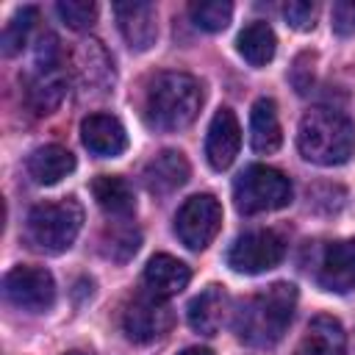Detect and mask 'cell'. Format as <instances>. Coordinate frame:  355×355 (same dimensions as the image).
Here are the masks:
<instances>
[{
  "label": "cell",
  "mask_w": 355,
  "mask_h": 355,
  "mask_svg": "<svg viewBox=\"0 0 355 355\" xmlns=\"http://www.w3.org/2000/svg\"><path fill=\"white\" fill-rule=\"evenodd\" d=\"M250 144L255 153L269 155L283 144V128L272 97H258L250 111Z\"/></svg>",
  "instance_id": "ffe728a7"
},
{
  "label": "cell",
  "mask_w": 355,
  "mask_h": 355,
  "mask_svg": "<svg viewBox=\"0 0 355 355\" xmlns=\"http://www.w3.org/2000/svg\"><path fill=\"white\" fill-rule=\"evenodd\" d=\"M178 355H214L208 347H186V349H180Z\"/></svg>",
  "instance_id": "f546056e"
},
{
  "label": "cell",
  "mask_w": 355,
  "mask_h": 355,
  "mask_svg": "<svg viewBox=\"0 0 355 355\" xmlns=\"http://www.w3.org/2000/svg\"><path fill=\"white\" fill-rule=\"evenodd\" d=\"M80 141L89 153L100 158H116L128 150L125 125L111 114H89L80 122Z\"/></svg>",
  "instance_id": "5bb4252c"
},
{
  "label": "cell",
  "mask_w": 355,
  "mask_h": 355,
  "mask_svg": "<svg viewBox=\"0 0 355 355\" xmlns=\"http://www.w3.org/2000/svg\"><path fill=\"white\" fill-rule=\"evenodd\" d=\"M297 308V286L294 283H272L269 288L247 297L236 316V336L250 347H272L283 338L294 319Z\"/></svg>",
  "instance_id": "6da1fadb"
},
{
  "label": "cell",
  "mask_w": 355,
  "mask_h": 355,
  "mask_svg": "<svg viewBox=\"0 0 355 355\" xmlns=\"http://www.w3.org/2000/svg\"><path fill=\"white\" fill-rule=\"evenodd\" d=\"M72 169H75V155L61 144H44L28 155V175L39 186H53L61 178H67Z\"/></svg>",
  "instance_id": "44dd1931"
},
{
  "label": "cell",
  "mask_w": 355,
  "mask_h": 355,
  "mask_svg": "<svg viewBox=\"0 0 355 355\" xmlns=\"http://www.w3.org/2000/svg\"><path fill=\"white\" fill-rule=\"evenodd\" d=\"M297 147L316 166H341L355 153V125L336 108H311L300 119Z\"/></svg>",
  "instance_id": "3957f363"
},
{
  "label": "cell",
  "mask_w": 355,
  "mask_h": 355,
  "mask_svg": "<svg viewBox=\"0 0 355 355\" xmlns=\"http://www.w3.org/2000/svg\"><path fill=\"white\" fill-rule=\"evenodd\" d=\"M202 108V86L186 72H158L144 92V119L155 130H183Z\"/></svg>",
  "instance_id": "7a4b0ae2"
},
{
  "label": "cell",
  "mask_w": 355,
  "mask_h": 355,
  "mask_svg": "<svg viewBox=\"0 0 355 355\" xmlns=\"http://www.w3.org/2000/svg\"><path fill=\"white\" fill-rule=\"evenodd\" d=\"M189 14H191V22L208 33H216V31H225L230 25V17H233V3L227 0H197L189 6Z\"/></svg>",
  "instance_id": "484cf974"
},
{
  "label": "cell",
  "mask_w": 355,
  "mask_h": 355,
  "mask_svg": "<svg viewBox=\"0 0 355 355\" xmlns=\"http://www.w3.org/2000/svg\"><path fill=\"white\" fill-rule=\"evenodd\" d=\"M236 50L250 67H266L277 53V36L266 22L255 19L241 28L236 39Z\"/></svg>",
  "instance_id": "603a6c76"
},
{
  "label": "cell",
  "mask_w": 355,
  "mask_h": 355,
  "mask_svg": "<svg viewBox=\"0 0 355 355\" xmlns=\"http://www.w3.org/2000/svg\"><path fill=\"white\" fill-rule=\"evenodd\" d=\"M116 25L130 50H150L158 39V17L153 3H116L114 6Z\"/></svg>",
  "instance_id": "4fadbf2b"
},
{
  "label": "cell",
  "mask_w": 355,
  "mask_h": 355,
  "mask_svg": "<svg viewBox=\"0 0 355 355\" xmlns=\"http://www.w3.org/2000/svg\"><path fill=\"white\" fill-rule=\"evenodd\" d=\"M286 255V241L275 230H252L233 241L227 250V266L239 275H261L275 269Z\"/></svg>",
  "instance_id": "ba28073f"
},
{
  "label": "cell",
  "mask_w": 355,
  "mask_h": 355,
  "mask_svg": "<svg viewBox=\"0 0 355 355\" xmlns=\"http://www.w3.org/2000/svg\"><path fill=\"white\" fill-rule=\"evenodd\" d=\"M172 327V308L166 305V300L144 291L139 297H133L125 305L122 313V330L130 341L136 344H147L161 338L166 330Z\"/></svg>",
  "instance_id": "30bf717a"
},
{
  "label": "cell",
  "mask_w": 355,
  "mask_h": 355,
  "mask_svg": "<svg viewBox=\"0 0 355 355\" xmlns=\"http://www.w3.org/2000/svg\"><path fill=\"white\" fill-rule=\"evenodd\" d=\"M64 355H92V352H86V349H72V352H64Z\"/></svg>",
  "instance_id": "4dcf8cb0"
},
{
  "label": "cell",
  "mask_w": 355,
  "mask_h": 355,
  "mask_svg": "<svg viewBox=\"0 0 355 355\" xmlns=\"http://www.w3.org/2000/svg\"><path fill=\"white\" fill-rule=\"evenodd\" d=\"M241 147V125L236 119V114L230 108H219L208 125V136H205V158L208 164L222 172L227 169Z\"/></svg>",
  "instance_id": "7c38bea8"
},
{
  "label": "cell",
  "mask_w": 355,
  "mask_h": 355,
  "mask_svg": "<svg viewBox=\"0 0 355 355\" xmlns=\"http://www.w3.org/2000/svg\"><path fill=\"white\" fill-rule=\"evenodd\" d=\"M3 294L14 308L42 313L55 302V280L44 266H14L3 277Z\"/></svg>",
  "instance_id": "9c48e42d"
},
{
  "label": "cell",
  "mask_w": 355,
  "mask_h": 355,
  "mask_svg": "<svg viewBox=\"0 0 355 355\" xmlns=\"http://www.w3.org/2000/svg\"><path fill=\"white\" fill-rule=\"evenodd\" d=\"M283 17L294 31H311L319 17V6L308 0H291L283 6Z\"/></svg>",
  "instance_id": "83f0119b"
},
{
  "label": "cell",
  "mask_w": 355,
  "mask_h": 355,
  "mask_svg": "<svg viewBox=\"0 0 355 355\" xmlns=\"http://www.w3.org/2000/svg\"><path fill=\"white\" fill-rule=\"evenodd\" d=\"M189 175H191V166L180 150H161L155 158L147 161V166L141 172L147 191L155 197L178 191L189 180Z\"/></svg>",
  "instance_id": "9a60e30c"
},
{
  "label": "cell",
  "mask_w": 355,
  "mask_h": 355,
  "mask_svg": "<svg viewBox=\"0 0 355 355\" xmlns=\"http://www.w3.org/2000/svg\"><path fill=\"white\" fill-rule=\"evenodd\" d=\"M316 280L324 291H333V294L355 291V236L324 247Z\"/></svg>",
  "instance_id": "8fae6325"
},
{
  "label": "cell",
  "mask_w": 355,
  "mask_h": 355,
  "mask_svg": "<svg viewBox=\"0 0 355 355\" xmlns=\"http://www.w3.org/2000/svg\"><path fill=\"white\" fill-rule=\"evenodd\" d=\"M75 67H78V78H80V86L89 92H108L114 86V64L108 58V53L103 50L100 42L89 39L78 47L75 53Z\"/></svg>",
  "instance_id": "d6986e66"
},
{
  "label": "cell",
  "mask_w": 355,
  "mask_h": 355,
  "mask_svg": "<svg viewBox=\"0 0 355 355\" xmlns=\"http://www.w3.org/2000/svg\"><path fill=\"white\" fill-rule=\"evenodd\" d=\"M333 31L338 36H355V0H341L333 6Z\"/></svg>",
  "instance_id": "f1b7e54d"
},
{
  "label": "cell",
  "mask_w": 355,
  "mask_h": 355,
  "mask_svg": "<svg viewBox=\"0 0 355 355\" xmlns=\"http://www.w3.org/2000/svg\"><path fill=\"white\" fill-rule=\"evenodd\" d=\"M294 355H347V333L341 322L327 313L313 316Z\"/></svg>",
  "instance_id": "ac0fdd59"
},
{
  "label": "cell",
  "mask_w": 355,
  "mask_h": 355,
  "mask_svg": "<svg viewBox=\"0 0 355 355\" xmlns=\"http://www.w3.org/2000/svg\"><path fill=\"white\" fill-rule=\"evenodd\" d=\"M36 17H39V11L33 6H22V8L14 11V17L6 22L3 39H0L6 55H17L28 44V36H31V31L36 25Z\"/></svg>",
  "instance_id": "cb8c5ba5"
},
{
  "label": "cell",
  "mask_w": 355,
  "mask_h": 355,
  "mask_svg": "<svg viewBox=\"0 0 355 355\" xmlns=\"http://www.w3.org/2000/svg\"><path fill=\"white\" fill-rule=\"evenodd\" d=\"M55 11L72 31H86L97 19V6L89 0H61L55 3Z\"/></svg>",
  "instance_id": "4316f807"
},
{
  "label": "cell",
  "mask_w": 355,
  "mask_h": 355,
  "mask_svg": "<svg viewBox=\"0 0 355 355\" xmlns=\"http://www.w3.org/2000/svg\"><path fill=\"white\" fill-rule=\"evenodd\" d=\"M125 222L128 219H122L119 225L108 227L105 230V239H103V255L111 258V261H119V263H125L128 258H133L136 250H139V241H141L139 230L133 225H125Z\"/></svg>",
  "instance_id": "d4e9b609"
},
{
  "label": "cell",
  "mask_w": 355,
  "mask_h": 355,
  "mask_svg": "<svg viewBox=\"0 0 355 355\" xmlns=\"http://www.w3.org/2000/svg\"><path fill=\"white\" fill-rule=\"evenodd\" d=\"M80 227H83L80 202L75 197H64V200L33 205L25 222V236L36 250L58 255L75 244Z\"/></svg>",
  "instance_id": "277c9868"
},
{
  "label": "cell",
  "mask_w": 355,
  "mask_h": 355,
  "mask_svg": "<svg viewBox=\"0 0 355 355\" xmlns=\"http://www.w3.org/2000/svg\"><path fill=\"white\" fill-rule=\"evenodd\" d=\"M141 280H144V288H147L150 294H155V297H161V300H169V297L180 294V291L189 286L191 269H189L183 261H178V258H172V255H166V252H158V255H153V258L147 261Z\"/></svg>",
  "instance_id": "e0dca14e"
},
{
  "label": "cell",
  "mask_w": 355,
  "mask_h": 355,
  "mask_svg": "<svg viewBox=\"0 0 355 355\" xmlns=\"http://www.w3.org/2000/svg\"><path fill=\"white\" fill-rule=\"evenodd\" d=\"M291 197H294L291 180L280 169L263 166V164L247 166L233 183V202H236V211L244 216L286 208Z\"/></svg>",
  "instance_id": "5b68a950"
},
{
  "label": "cell",
  "mask_w": 355,
  "mask_h": 355,
  "mask_svg": "<svg viewBox=\"0 0 355 355\" xmlns=\"http://www.w3.org/2000/svg\"><path fill=\"white\" fill-rule=\"evenodd\" d=\"M33 78L28 80V105L36 114H53L67 94V75L61 69V47L53 33H44L36 47Z\"/></svg>",
  "instance_id": "8992f818"
},
{
  "label": "cell",
  "mask_w": 355,
  "mask_h": 355,
  "mask_svg": "<svg viewBox=\"0 0 355 355\" xmlns=\"http://www.w3.org/2000/svg\"><path fill=\"white\" fill-rule=\"evenodd\" d=\"M92 194L97 200V205L114 216V219H130L136 211V197L128 186L125 178L119 175H100L92 180Z\"/></svg>",
  "instance_id": "7402d4cb"
},
{
  "label": "cell",
  "mask_w": 355,
  "mask_h": 355,
  "mask_svg": "<svg viewBox=\"0 0 355 355\" xmlns=\"http://www.w3.org/2000/svg\"><path fill=\"white\" fill-rule=\"evenodd\" d=\"M219 227H222V205L214 194H194L175 214V233L194 252L205 250L216 239Z\"/></svg>",
  "instance_id": "52a82bcc"
},
{
  "label": "cell",
  "mask_w": 355,
  "mask_h": 355,
  "mask_svg": "<svg viewBox=\"0 0 355 355\" xmlns=\"http://www.w3.org/2000/svg\"><path fill=\"white\" fill-rule=\"evenodd\" d=\"M227 311H230V297L225 291V286L219 283H211L205 286L191 302H189V324L194 333H202V336H216L219 327L225 324L227 319Z\"/></svg>",
  "instance_id": "2e32d148"
}]
</instances>
